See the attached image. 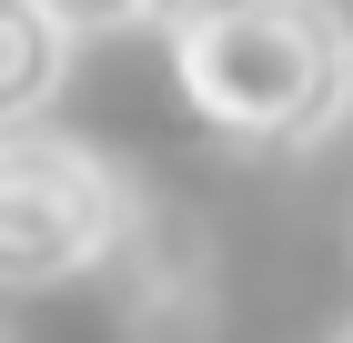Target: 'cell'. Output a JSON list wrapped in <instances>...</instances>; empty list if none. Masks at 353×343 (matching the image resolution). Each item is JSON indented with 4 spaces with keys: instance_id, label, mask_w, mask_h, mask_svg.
Returning a JSON list of instances; mask_svg holds the SVG:
<instances>
[{
    "instance_id": "277c9868",
    "label": "cell",
    "mask_w": 353,
    "mask_h": 343,
    "mask_svg": "<svg viewBox=\"0 0 353 343\" xmlns=\"http://www.w3.org/2000/svg\"><path fill=\"white\" fill-rule=\"evenodd\" d=\"M71 41H81V30L61 21V10L0 0V121H10V132H30V121L51 111V91L71 81Z\"/></svg>"
},
{
    "instance_id": "6da1fadb",
    "label": "cell",
    "mask_w": 353,
    "mask_h": 343,
    "mask_svg": "<svg viewBox=\"0 0 353 343\" xmlns=\"http://www.w3.org/2000/svg\"><path fill=\"white\" fill-rule=\"evenodd\" d=\"M172 81L202 132L243 152H303L353 111V30L333 0H252L172 30Z\"/></svg>"
},
{
    "instance_id": "5b68a950",
    "label": "cell",
    "mask_w": 353,
    "mask_h": 343,
    "mask_svg": "<svg viewBox=\"0 0 353 343\" xmlns=\"http://www.w3.org/2000/svg\"><path fill=\"white\" fill-rule=\"evenodd\" d=\"M41 10H61L81 41H91V30H132V21H152V0H41Z\"/></svg>"
},
{
    "instance_id": "7a4b0ae2",
    "label": "cell",
    "mask_w": 353,
    "mask_h": 343,
    "mask_svg": "<svg viewBox=\"0 0 353 343\" xmlns=\"http://www.w3.org/2000/svg\"><path fill=\"white\" fill-rule=\"evenodd\" d=\"M132 212H141V192L91 141H61L41 121L10 132L0 141V283L51 293V283H81V273H111Z\"/></svg>"
},
{
    "instance_id": "8992f818",
    "label": "cell",
    "mask_w": 353,
    "mask_h": 343,
    "mask_svg": "<svg viewBox=\"0 0 353 343\" xmlns=\"http://www.w3.org/2000/svg\"><path fill=\"white\" fill-rule=\"evenodd\" d=\"M222 10H252V0H152V30H192V21H222Z\"/></svg>"
},
{
    "instance_id": "52a82bcc",
    "label": "cell",
    "mask_w": 353,
    "mask_h": 343,
    "mask_svg": "<svg viewBox=\"0 0 353 343\" xmlns=\"http://www.w3.org/2000/svg\"><path fill=\"white\" fill-rule=\"evenodd\" d=\"M333 343H353V323H343V333H333Z\"/></svg>"
},
{
    "instance_id": "3957f363",
    "label": "cell",
    "mask_w": 353,
    "mask_h": 343,
    "mask_svg": "<svg viewBox=\"0 0 353 343\" xmlns=\"http://www.w3.org/2000/svg\"><path fill=\"white\" fill-rule=\"evenodd\" d=\"M111 313H121V343H212L222 273H212V233L182 202H152L141 192L132 233L111 253Z\"/></svg>"
}]
</instances>
